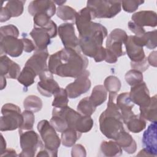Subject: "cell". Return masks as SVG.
<instances>
[{
	"label": "cell",
	"mask_w": 157,
	"mask_h": 157,
	"mask_svg": "<svg viewBox=\"0 0 157 157\" xmlns=\"http://www.w3.org/2000/svg\"><path fill=\"white\" fill-rule=\"evenodd\" d=\"M88 65L87 58L80 51L64 48L50 56L48 69L60 77L76 78L86 70Z\"/></svg>",
	"instance_id": "obj_1"
},
{
	"label": "cell",
	"mask_w": 157,
	"mask_h": 157,
	"mask_svg": "<svg viewBox=\"0 0 157 157\" xmlns=\"http://www.w3.org/2000/svg\"><path fill=\"white\" fill-rule=\"evenodd\" d=\"M117 93H109L107 109L101 114L99 129L107 138L115 140L118 134L124 130L121 112L115 103Z\"/></svg>",
	"instance_id": "obj_2"
},
{
	"label": "cell",
	"mask_w": 157,
	"mask_h": 157,
	"mask_svg": "<svg viewBox=\"0 0 157 157\" xmlns=\"http://www.w3.org/2000/svg\"><path fill=\"white\" fill-rule=\"evenodd\" d=\"M107 35V29L102 26L101 28L85 37H78L80 50L83 55L93 58L97 63L105 60L106 50L102 47V44Z\"/></svg>",
	"instance_id": "obj_3"
},
{
	"label": "cell",
	"mask_w": 157,
	"mask_h": 157,
	"mask_svg": "<svg viewBox=\"0 0 157 157\" xmlns=\"http://www.w3.org/2000/svg\"><path fill=\"white\" fill-rule=\"evenodd\" d=\"M53 110L62 117L67 129L72 128L81 133H85L90 131L93 126V120L90 116L83 115L69 106L62 109L55 107Z\"/></svg>",
	"instance_id": "obj_4"
},
{
	"label": "cell",
	"mask_w": 157,
	"mask_h": 157,
	"mask_svg": "<svg viewBox=\"0 0 157 157\" xmlns=\"http://www.w3.org/2000/svg\"><path fill=\"white\" fill-rule=\"evenodd\" d=\"M128 36L121 29H113L108 36L106 40V57L105 61L108 63H115L118 57L125 55L122 45L127 40Z\"/></svg>",
	"instance_id": "obj_5"
},
{
	"label": "cell",
	"mask_w": 157,
	"mask_h": 157,
	"mask_svg": "<svg viewBox=\"0 0 157 157\" xmlns=\"http://www.w3.org/2000/svg\"><path fill=\"white\" fill-rule=\"evenodd\" d=\"M37 128L43 142V148L48 151L50 156H57L58 149L61 142L55 129L46 120L40 121Z\"/></svg>",
	"instance_id": "obj_6"
},
{
	"label": "cell",
	"mask_w": 157,
	"mask_h": 157,
	"mask_svg": "<svg viewBox=\"0 0 157 157\" xmlns=\"http://www.w3.org/2000/svg\"><path fill=\"white\" fill-rule=\"evenodd\" d=\"M86 7L90 9L93 19L111 18L121 11L120 1H88Z\"/></svg>",
	"instance_id": "obj_7"
},
{
	"label": "cell",
	"mask_w": 157,
	"mask_h": 157,
	"mask_svg": "<svg viewBox=\"0 0 157 157\" xmlns=\"http://www.w3.org/2000/svg\"><path fill=\"white\" fill-rule=\"evenodd\" d=\"M0 120L1 131H13L20 128L23 122V117L20 107L12 103L4 104L1 109Z\"/></svg>",
	"instance_id": "obj_8"
},
{
	"label": "cell",
	"mask_w": 157,
	"mask_h": 157,
	"mask_svg": "<svg viewBox=\"0 0 157 157\" xmlns=\"http://www.w3.org/2000/svg\"><path fill=\"white\" fill-rule=\"evenodd\" d=\"M20 142L21 148V152L20 156H34L38 147H44V144L41 141L39 135L34 131H28L23 132L19 130Z\"/></svg>",
	"instance_id": "obj_9"
},
{
	"label": "cell",
	"mask_w": 157,
	"mask_h": 157,
	"mask_svg": "<svg viewBox=\"0 0 157 157\" xmlns=\"http://www.w3.org/2000/svg\"><path fill=\"white\" fill-rule=\"evenodd\" d=\"M90 72L85 70L82 74L76 77L74 82L67 85L66 90L68 98L75 99L81 94L86 93L91 87V81L89 79Z\"/></svg>",
	"instance_id": "obj_10"
},
{
	"label": "cell",
	"mask_w": 157,
	"mask_h": 157,
	"mask_svg": "<svg viewBox=\"0 0 157 157\" xmlns=\"http://www.w3.org/2000/svg\"><path fill=\"white\" fill-rule=\"evenodd\" d=\"M58 33L64 48L81 51L79 47L78 38L75 35L73 23L61 24L58 27Z\"/></svg>",
	"instance_id": "obj_11"
},
{
	"label": "cell",
	"mask_w": 157,
	"mask_h": 157,
	"mask_svg": "<svg viewBox=\"0 0 157 157\" xmlns=\"http://www.w3.org/2000/svg\"><path fill=\"white\" fill-rule=\"evenodd\" d=\"M48 57V52L46 49H36L34 54L28 59L25 66L32 69L39 75L48 69L47 60Z\"/></svg>",
	"instance_id": "obj_12"
},
{
	"label": "cell",
	"mask_w": 157,
	"mask_h": 157,
	"mask_svg": "<svg viewBox=\"0 0 157 157\" xmlns=\"http://www.w3.org/2000/svg\"><path fill=\"white\" fill-rule=\"evenodd\" d=\"M1 53H4L12 57H18L22 54L24 45L21 39L14 36H7L0 38Z\"/></svg>",
	"instance_id": "obj_13"
},
{
	"label": "cell",
	"mask_w": 157,
	"mask_h": 157,
	"mask_svg": "<svg viewBox=\"0 0 157 157\" xmlns=\"http://www.w3.org/2000/svg\"><path fill=\"white\" fill-rule=\"evenodd\" d=\"M39 77L40 80L37 83V88L42 96L51 97L59 90L58 83L53 79V74L48 70L40 74Z\"/></svg>",
	"instance_id": "obj_14"
},
{
	"label": "cell",
	"mask_w": 157,
	"mask_h": 157,
	"mask_svg": "<svg viewBox=\"0 0 157 157\" xmlns=\"http://www.w3.org/2000/svg\"><path fill=\"white\" fill-rule=\"evenodd\" d=\"M129 96L131 101L140 107H147L151 102L149 90L144 82L131 86Z\"/></svg>",
	"instance_id": "obj_15"
},
{
	"label": "cell",
	"mask_w": 157,
	"mask_h": 157,
	"mask_svg": "<svg viewBox=\"0 0 157 157\" xmlns=\"http://www.w3.org/2000/svg\"><path fill=\"white\" fill-rule=\"evenodd\" d=\"M156 127V122H152L143 134L142 140L147 156H156L157 155Z\"/></svg>",
	"instance_id": "obj_16"
},
{
	"label": "cell",
	"mask_w": 157,
	"mask_h": 157,
	"mask_svg": "<svg viewBox=\"0 0 157 157\" xmlns=\"http://www.w3.org/2000/svg\"><path fill=\"white\" fill-rule=\"evenodd\" d=\"M124 45L126 53L132 62H140L146 58L143 47L137 41L135 36H128Z\"/></svg>",
	"instance_id": "obj_17"
},
{
	"label": "cell",
	"mask_w": 157,
	"mask_h": 157,
	"mask_svg": "<svg viewBox=\"0 0 157 157\" xmlns=\"http://www.w3.org/2000/svg\"><path fill=\"white\" fill-rule=\"evenodd\" d=\"M25 1H10L4 7H2L0 13L1 22H4L11 17H17L21 15L23 12V5Z\"/></svg>",
	"instance_id": "obj_18"
},
{
	"label": "cell",
	"mask_w": 157,
	"mask_h": 157,
	"mask_svg": "<svg viewBox=\"0 0 157 157\" xmlns=\"http://www.w3.org/2000/svg\"><path fill=\"white\" fill-rule=\"evenodd\" d=\"M28 9L32 16L43 13L51 18L56 12V6L52 1H33L29 3Z\"/></svg>",
	"instance_id": "obj_19"
},
{
	"label": "cell",
	"mask_w": 157,
	"mask_h": 157,
	"mask_svg": "<svg viewBox=\"0 0 157 157\" xmlns=\"http://www.w3.org/2000/svg\"><path fill=\"white\" fill-rule=\"evenodd\" d=\"M0 61L1 75L9 78H17L20 74V66L6 55H1Z\"/></svg>",
	"instance_id": "obj_20"
},
{
	"label": "cell",
	"mask_w": 157,
	"mask_h": 157,
	"mask_svg": "<svg viewBox=\"0 0 157 157\" xmlns=\"http://www.w3.org/2000/svg\"><path fill=\"white\" fill-rule=\"evenodd\" d=\"M132 21L137 25L155 27L157 25L156 13L151 10H142L134 13L131 17Z\"/></svg>",
	"instance_id": "obj_21"
},
{
	"label": "cell",
	"mask_w": 157,
	"mask_h": 157,
	"mask_svg": "<svg viewBox=\"0 0 157 157\" xmlns=\"http://www.w3.org/2000/svg\"><path fill=\"white\" fill-rule=\"evenodd\" d=\"M116 104L121 112L123 123H125L126 121L134 114L132 111L134 103L129 98V93L124 92L120 94L117 98Z\"/></svg>",
	"instance_id": "obj_22"
},
{
	"label": "cell",
	"mask_w": 157,
	"mask_h": 157,
	"mask_svg": "<svg viewBox=\"0 0 157 157\" xmlns=\"http://www.w3.org/2000/svg\"><path fill=\"white\" fill-rule=\"evenodd\" d=\"M34 27L45 28L49 31L51 38L55 37L57 35V26L56 23L50 20L47 14L40 13L34 16Z\"/></svg>",
	"instance_id": "obj_23"
},
{
	"label": "cell",
	"mask_w": 157,
	"mask_h": 157,
	"mask_svg": "<svg viewBox=\"0 0 157 157\" xmlns=\"http://www.w3.org/2000/svg\"><path fill=\"white\" fill-rule=\"evenodd\" d=\"M29 35L34 41L36 49H46L51 43V36L49 31L45 28L34 27Z\"/></svg>",
	"instance_id": "obj_24"
},
{
	"label": "cell",
	"mask_w": 157,
	"mask_h": 157,
	"mask_svg": "<svg viewBox=\"0 0 157 157\" xmlns=\"http://www.w3.org/2000/svg\"><path fill=\"white\" fill-rule=\"evenodd\" d=\"M115 141L123 150L129 154L134 153L136 151L137 145L136 141L125 130H123L118 134Z\"/></svg>",
	"instance_id": "obj_25"
},
{
	"label": "cell",
	"mask_w": 157,
	"mask_h": 157,
	"mask_svg": "<svg viewBox=\"0 0 157 157\" xmlns=\"http://www.w3.org/2000/svg\"><path fill=\"white\" fill-rule=\"evenodd\" d=\"M156 95L151 98V102L148 105L140 107V116L144 120L151 122H156Z\"/></svg>",
	"instance_id": "obj_26"
},
{
	"label": "cell",
	"mask_w": 157,
	"mask_h": 157,
	"mask_svg": "<svg viewBox=\"0 0 157 157\" xmlns=\"http://www.w3.org/2000/svg\"><path fill=\"white\" fill-rule=\"evenodd\" d=\"M100 151L105 156H118L122 154V149L115 141H102Z\"/></svg>",
	"instance_id": "obj_27"
},
{
	"label": "cell",
	"mask_w": 157,
	"mask_h": 157,
	"mask_svg": "<svg viewBox=\"0 0 157 157\" xmlns=\"http://www.w3.org/2000/svg\"><path fill=\"white\" fill-rule=\"evenodd\" d=\"M107 98V91L103 85H99L94 87L89 99L91 103L96 107L105 101Z\"/></svg>",
	"instance_id": "obj_28"
},
{
	"label": "cell",
	"mask_w": 157,
	"mask_h": 157,
	"mask_svg": "<svg viewBox=\"0 0 157 157\" xmlns=\"http://www.w3.org/2000/svg\"><path fill=\"white\" fill-rule=\"evenodd\" d=\"M128 130L133 133H139L146 127V122L139 115L133 114L124 123Z\"/></svg>",
	"instance_id": "obj_29"
},
{
	"label": "cell",
	"mask_w": 157,
	"mask_h": 157,
	"mask_svg": "<svg viewBox=\"0 0 157 157\" xmlns=\"http://www.w3.org/2000/svg\"><path fill=\"white\" fill-rule=\"evenodd\" d=\"M82 133L72 128L67 129L62 132L61 142L62 144L67 147H71L75 144L76 141L80 139Z\"/></svg>",
	"instance_id": "obj_30"
},
{
	"label": "cell",
	"mask_w": 157,
	"mask_h": 157,
	"mask_svg": "<svg viewBox=\"0 0 157 157\" xmlns=\"http://www.w3.org/2000/svg\"><path fill=\"white\" fill-rule=\"evenodd\" d=\"M36 72L30 67L25 66L17 78L18 81L25 87L33 85L34 82V78L36 76Z\"/></svg>",
	"instance_id": "obj_31"
},
{
	"label": "cell",
	"mask_w": 157,
	"mask_h": 157,
	"mask_svg": "<svg viewBox=\"0 0 157 157\" xmlns=\"http://www.w3.org/2000/svg\"><path fill=\"white\" fill-rule=\"evenodd\" d=\"M23 106L26 110L34 112H39L42 107V100L34 95H30L26 97L23 101Z\"/></svg>",
	"instance_id": "obj_32"
},
{
	"label": "cell",
	"mask_w": 157,
	"mask_h": 157,
	"mask_svg": "<svg viewBox=\"0 0 157 157\" xmlns=\"http://www.w3.org/2000/svg\"><path fill=\"white\" fill-rule=\"evenodd\" d=\"M77 12L71 7L67 6H59L56 10L58 17L64 21H74L77 15Z\"/></svg>",
	"instance_id": "obj_33"
},
{
	"label": "cell",
	"mask_w": 157,
	"mask_h": 157,
	"mask_svg": "<svg viewBox=\"0 0 157 157\" xmlns=\"http://www.w3.org/2000/svg\"><path fill=\"white\" fill-rule=\"evenodd\" d=\"M53 95L54 99L52 102V106L58 109L64 108L67 106L69 99L67 91L65 89L60 88Z\"/></svg>",
	"instance_id": "obj_34"
},
{
	"label": "cell",
	"mask_w": 157,
	"mask_h": 157,
	"mask_svg": "<svg viewBox=\"0 0 157 157\" xmlns=\"http://www.w3.org/2000/svg\"><path fill=\"white\" fill-rule=\"evenodd\" d=\"M78 112L83 115L91 116L95 111L96 107L91 103L89 97L81 99L77 105Z\"/></svg>",
	"instance_id": "obj_35"
},
{
	"label": "cell",
	"mask_w": 157,
	"mask_h": 157,
	"mask_svg": "<svg viewBox=\"0 0 157 157\" xmlns=\"http://www.w3.org/2000/svg\"><path fill=\"white\" fill-rule=\"evenodd\" d=\"M143 47L148 49H154L156 47V30L145 33L141 36H137Z\"/></svg>",
	"instance_id": "obj_36"
},
{
	"label": "cell",
	"mask_w": 157,
	"mask_h": 157,
	"mask_svg": "<svg viewBox=\"0 0 157 157\" xmlns=\"http://www.w3.org/2000/svg\"><path fill=\"white\" fill-rule=\"evenodd\" d=\"M105 90L111 93H117L121 88V84L119 78L113 75L107 77L104 82Z\"/></svg>",
	"instance_id": "obj_37"
},
{
	"label": "cell",
	"mask_w": 157,
	"mask_h": 157,
	"mask_svg": "<svg viewBox=\"0 0 157 157\" xmlns=\"http://www.w3.org/2000/svg\"><path fill=\"white\" fill-rule=\"evenodd\" d=\"M124 77L126 82L131 86L143 82L142 73L135 69H131L128 71Z\"/></svg>",
	"instance_id": "obj_38"
},
{
	"label": "cell",
	"mask_w": 157,
	"mask_h": 157,
	"mask_svg": "<svg viewBox=\"0 0 157 157\" xmlns=\"http://www.w3.org/2000/svg\"><path fill=\"white\" fill-rule=\"evenodd\" d=\"M22 115L23 117V122L22 125L19 128V130L23 131L32 129L35 121V117L33 112L25 110L23 112Z\"/></svg>",
	"instance_id": "obj_39"
},
{
	"label": "cell",
	"mask_w": 157,
	"mask_h": 157,
	"mask_svg": "<svg viewBox=\"0 0 157 157\" xmlns=\"http://www.w3.org/2000/svg\"><path fill=\"white\" fill-rule=\"evenodd\" d=\"M7 36H12L18 37L19 36L18 28L13 25L1 26L0 28V38H2Z\"/></svg>",
	"instance_id": "obj_40"
},
{
	"label": "cell",
	"mask_w": 157,
	"mask_h": 157,
	"mask_svg": "<svg viewBox=\"0 0 157 157\" xmlns=\"http://www.w3.org/2000/svg\"><path fill=\"white\" fill-rule=\"evenodd\" d=\"M144 2V1H121V4L125 12L132 13L136 11L139 6Z\"/></svg>",
	"instance_id": "obj_41"
},
{
	"label": "cell",
	"mask_w": 157,
	"mask_h": 157,
	"mask_svg": "<svg viewBox=\"0 0 157 157\" xmlns=\"http://www.w3.org/2000/svg\"><path fill=\"white\" fill-rule=\"evenodd\" d=\"M131 66L132 68V69L137 70L142 73L148 68L149 64L147 62V58H145L144 60L140 62L134 63L131 61Z\"/></svg>",
	"instance_id": "obj_42"
},
{
	"label": "cell",
	"mask_w": 157,
	"mask_h": 157,
	"mask_svg": "<svg viewBox=\"0 0 157 157\" xmlns=\"http://www.w3.org/2000/svg\"><path fill=\"white\" fill-rule=\"evenodd\" d=\"M71 156L73 157L86 156V150L84 147L80 144H76L73 145L71 150Z\"/></svg>",
	"instance_id": "obj_43"
},
{
	"label": "cell",
	"mask_w": 157,
	"mask_h": 157,
	"mask_svg": "<svg viewBox=\"0 0 157 157\" xmlns=\"http://www.w3.org/2000/svg\"><path fill=\"white\" fill-rule=\"evenodd\" d=\"M128 28L131 30V31L135 34V36H141L145 33V29L144 28L137 25L132 21H129Z\"/></svg>",
	"instance_id": "obj_44"
},
{
	"label": "cell",
	"mask_w": 157,
	"mask_h": 157,
	"mask_svg": "<svg viewBox=\"0 0 157 157\" xmlns=\"http://www.w3.org/2000/svg\"><path fill=\"white\" fill-rule=\"evenodd\" d=\"M21 40L23 43L25 52H26L27 53H30L36 49V47L34 45V43L32 42V40H31L26 37L22 38Z\"/></svg>",
	"instance_id": "obj_45"
},
{
	"label": "cell",
	"mask_w": 157,
	"mask_h": 157,
	"mask_svg": "<svg viewBox=\"0 0 157 157\" xmlns=\"http://www.w3.org/2000/svg\"><path fill=\"white\" fill-rule=\"evenodd\" d=\"M148 63L153 67H156V51H153L147 58Z\"/></svg>",
	"instance_id": "obj_46"
},
{
	"label": "cell",
	"mask_w": 157,
	"mask_h": 157,
	"mask_svg": "<svg viewBox=\"0 0 157 157\" xmlns=\"http://www.w3.org/2000/svg\"><path fill=\"white\" fill-rule=\"evenodd\" d=\"M6 150V142L2 135L1 136V155L2 156Z\"/></svg>",
	"instance_id": "obj_47"
},
{
	"label": "cell",
	"mask_w": 157,
	"mask_h": 157,
	"mask_svg": "<svg viewBox=\"0 0 157 157\" xmlns=\"http://www.w3.org/2000/svg\"><path fill=\"white\" fill-rule=\"evenodd\" d=\"M17 156V155L16 153V151L14 150H13L12 148H8V149H6V150L4 152V153L1 156Z\"/></svg>",
	"instance_id": "obj_48"
},
{
	"label": "cell",
	"mask_w": 157,
	"mask_h": 157,
	"mask_svg": "<svg viewBox=\"0 0 157 157\" xmlns=\"http://www.w3.org/2000/svg\"><path fill=\"white\" fill-rule=\"evenodd\" d=\"M6 86V77L1 75V90H3Z\"/></svg>",
	"instance_id": "obj_49"
},
{
	"label": "cell",
	"mask_w": 157,
	"mask_h": 157,
	"mask_svg": "<svg viewBox=\"0 0 157 157\" xmlns=\"http://www.w3.org/2000/svg\"><path fill=\"white\" fill-rule=\"evenodd\" d=\"M53 2H56L58 6H63L62 4H63V3H64L66 1H53Z\"/></svg>",
	"instance_id": "obj_50"
}]
</instances>
